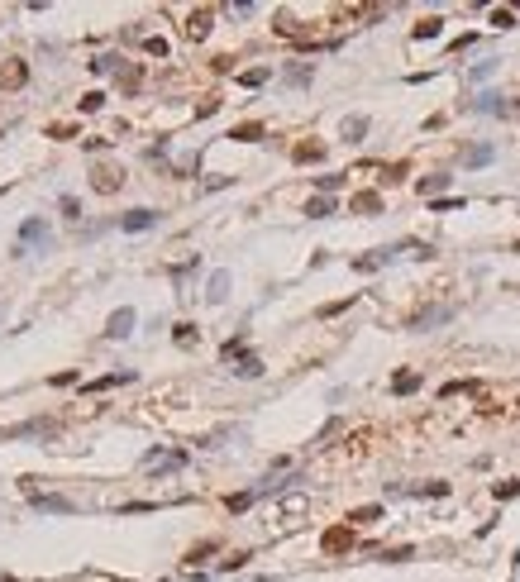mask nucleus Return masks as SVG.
<instances>
[{
    "label": "nucleus",
    "instance_id": "nucleus-1",
    "mask_svg": "<svg viewBox=\"0 0 520 582\" xmlns=\"http://www.w3.org/2000/svg\"><path fill=\"white\" fill-rule=\"evenodd\" d=\"M29 86V62L24 57H5L0 62V91H24Z\"/></svg>",
    "mask_w": 520,
    "mask_h": 582
},
{
    "label": "nucleus",
    "instance_id": "nucleus-2",
    "mask_svg": "<svg viewBox=\"0 0 520 582\" xmlns=\"http://www.w3.org/2000/svg\"><path fill=\"white\" fill-rule=\"evenodd\" d=\"M210 29H215V10H210V5H196L192 15H187V24H182V34H187L192 43H201Z\"/></svg>",
    "mask_w": 520,
    "mask_h": 582
},
{
    "label": "nucleus",
    "instance_id": "nucleus-3",
    "mask_svg": "<svg viewBox=\"0 0 520 582\" xmlns=\"http://www.w3.org/2000/svg\"><path fill=\"white\" fill-rule=\"evenodd\" d=\"M120 186H124V172H120V167H110V162H96V167H91V191L115 196Z\"/></svg>",
    "mask_w": 520,
    "mask_h": 582
},
{
    "label": "nucleus",
    "instance_id": "nucleus-4",
    "mask_svg": "<svg viewBox=\"0 0 520 582\" xmlns=\"http://www.w3.org/2000/svg\"><path fill=\"white\" fill-rule=\"evenodd\" d=\"M358 539H354V525H329L325 534H320V549L325 554H349Z\"/></svg>",
    "mask_w": 520,
    "mask_h": 582
},
{
    "label": "nucleus",
    "instance_id": "nucleus-5",
    "mask_svg": "<svg viewBox=\"0 0 520 582\" xmlns=\"http://www.w3.org/2000/svg\"><path fill=\"white\" fill-rule=\"evenodd\" d=\"M349 211L354 215H382V191H354L349 196Z\"/></svg>",
    "mask_w": 520,
    "mask_h": 582
},
{
    "label": "nucleus",
    "instance_id": "nucleus-6",
    "mask_svg": "<svg viewBox=\"0 0 520 582\" xmlns=\"http://www.w3.org/2000/svg\"><path fill=\"white\" fill-rule=\"evenodd\" d=\"M158 225V215L153 211H129V215H120V229L124 234H143V229H153Z\"/></svg>",
    "mask_w": 520,
    "mask_h": 582
},
{
    "label": "nucleus",
    "instance_id": "nucleus-7",
    "mask_svg": "<svg viewBox=\"0 0 520 582\" xmlns=\"http://www.w3.org/2000/svg\"><path fill=\"white\" fill-rule=\"evenodd\" d=\"M24 434H57V420H29V425H15V430H5V439H24Z\"/></svg>",
    "mask_w": 520,
    "mask_h": 582
},
{
    "label": "nucleus",
    "instance_id": "nucleus-8",
    "mask_svg": "<svg viewBox=\"0 0 520 582\" xmlns=\"http://www.w3.org/2000/svg\"><path fill=\"white\" fill-rule=\"evenodd\" d=\"M129 329H134V311H129V306H120V311H115V315H110L106 334H110V339H124V334H129Z\"/></svg>",
    "mask_w": 520,
    "mask_h": 582
},
{
    "label": "nucleus",
    "instance_id": "nucleus-9",
    "mask_svg": "<svg viewBox=\"0 0 520 582\" xmlns=\"http://www.w3.org/2000/svg\"><path fill=\"white\" fill-rule=\"evenodd\" d=\"M291 158L296 162H325V143H320V139H301V143L291 148Z\"/></svg>",
    "mask_w": 520,
    "mask_h": 582
},
{
    "label": "nucleus",
    "instance_id": "nucleus-10",
    "mask_svg": "<svg viewBox=\"0 0 520 582\" xmlns=\"http://www.w3.org/2000/svg\"><path fill=\"white\" fill-rule=\"evenodd\" d=\"M34 506H38L43 516H72V511H77V506L67 502V497H43V492L34 497Z\"/></svg>",
    "mask_w": 520,
    "mask_h": 582
},
{
    "label": "nucleus",
    "instance_id": "nucleus-11",
    "mask_svg": "<svg viewBox=\"0 0 520 582\" xmlns=\"http://www.w3.org/2000/svg\"><path fill=\"white\" fill-rule=\"evenodd\" d=\"M138 86H143V62H129V67L120 72V91H124V96H134Z\"/></svg>",
    "mask_w": 520,
    "mask_h": 582
},
{
    "label": "nucleus",
    "instance_id": "nucleus-12",
    "mask_svg": "<svg viewBox=\"0 0 520 582\" xmlns=\"http://www.w3.org/2000/svg\"><path fill=\"white\" fill-rule=\"evenodd\" d=\"M229 139H234V143H258V139H263V125H258V120H244V125L229 129Z\"/></svg>",
    "mask_w": 520,
    "mask_h": 582
},
{
    "label": "nucleus",
    "instance_id": "nucleus-13",
    "mask_svg": "<svg viewBox=\"0 0 520 582\" xmlns=\"http://www.w3.org/2000/svg\"><path fill=\"white\" fill-rule=\"evenodd\" d=\"M391 392H396V397H411V392H420V372H396V377H391Z\"/></svg>",
    "mask_w": 520,
    "mask_h": 582
},
{
    "label": "nucleus",
    "instance_id": "nucleus-14",
    "mask_svg": "<svg viewBox=\"0 0 520 582\" xmlns=\"http://www.w3.org/2000/svg\"><path fill=\"white\" fill-rule=\"evenodd\" d=\"M172 339H177V348H196V344H201V329H196V325H177Z\"/></svg>",
    "mask_w": 520,
    "mask_h": 582
},
{
    "label": "nucleus",
    "instance_id": "nucleus-15",
    "mask_svg": "<svg viewBox=\"0 0 520 582\" xmlns=\"http://www.w3.org/2000/svg\"><path fill=\"white\" fill-rule=\"evenodd\" d=\"M373 520H382V506H358V511H349V525H373Z\"/></svg>",
    "mask_w": 520,
    "mask_h": 582
},
{
    "label": "nucleus",
    "instance_id": "nucleus-16",
    "mask_svg": "<svg viewBox=\"0 0 520 582\" xmlns=\"http://www.w3.org/2000/svg\"><path fill=\"white\" fill-rule=\"evenodd\" d=\"M382 263H387V248H377V253H363V258H354V272H377Z\"/></svg>",
    "mask_w": 520,
    "mask_h": 582
},
{
    "label": "nucleus",
    "instance_id": "nucleus-17",
    "mask_svg": "<svg viewBox=\"0 0 520 582\" xmlns=\"http://www.w3.org/2000/svg\"><path fill=\"white\" fill-rule=\"evenodd\" d=\"M439 29H444V20H439V15H430V20H420V24L411 29V38H439Z\"/></svg>",
    "mask_w": 520,
    "mask_h": 582
},
{
    "label": "nucleus",
    "instance_id": "nucleus-18",
    "mask_svg": "<svg viewBox=\"0 0 520 582\" xmlns=\"http://www.w3.org/2000/svg\"><path fill=\"white\" fill-rule=\"evenodd\" d=\"M143 53H148V57H167L172 48H167V38H163V34H148V38H143Z\"/></svg>",
    "mask_w": 520,
    "mask_h": 582
},
{
    "label": "nucleus",
    "instance_id": "nucleus-19",
    "mask_svg": "<svg viewBox=\"0 0 520 582\" xmlns=\"http://www.w3.org/2000/svg\"><path fill=\"white\" fill-rule=\"evenodd\" d=\"M305 215H310V220H325V215H334V201H329V196H315V201L305 206Z\"/></svg>",
    "mask_w": 520,
    "mask_h": 582
},
{
    "label": "nucleus",
    "instance_id": "nucleus-20",
    "mask_svg": "<svg viewBox=\"0 0 520 582\" xmlns=\"http://www.w3.org/2000/svg\"><path fill=\"white\" fill-rule=\"evenodd\" d=\"M363 134H368V120H363V115H354V120H344V139H349V143H358Z\"/></svg>",
    "mask_w": 520,
    "mask_h": 582
},
{
    "label": "nucleus",
    "instance_id": "nucleus-21",
    "mask_svg": "<svg viewBox=\"0 0 520 582\" xmlns=\"http://www.w3.org/2000/svg\"><path fill=\"white\" fill-rule=\"evenodd\" d=\"M268 77H273L268 67H248V72H239V86H263Z\"/></svg>",
    "mask_w": 520,
    "mask_h": 582
},
{
    "label": "nucleus",
    "instance_id": "nucleus-22",
    "mask_svg": "<svg viewBox=\"0 0 520 582\" xmlns=\"http://www.w3.org/2000/svg\"><path fill=\"white\" fill-rule=\"evenodd\" d=\"M115 382H129V372H110V377H96V382H91L86 392H110Z\"/></svg>",
    "mask_w": 520,
    "mask_h": 582
},
{
    "label": "nucleus",
    "instance_id": "nucleus-23",
    "mask_svg": "<svg viewBox=\"0 0 520 582\" xmlns=\"http://www.w3.org/2000/svg\"><path fill=\"white\" fill-rule=\"evenodd\" d=\"M43 134H48V139H77L82 129H77V125H67V120H57V125H48Z\"/></svg>",
    "mask_w": 520,
    "mask_h": 582
},
{
    "label": "nucleus",
    "instance_id": "nucleus-24",
    "mask_svg": "<svg viewBox=\"0 0 520 582\" xmlns=\"http://www.w3.org/2000/svg\"><path fill=\"white\" fill-rule=\"evenodd\" d=\"M20 239H24V243H34V239H48V229H43V220H24V229H20Z\"/></svg>",
    "mask_w": 520,
    "mask_h": 582
},
{
    "label": "nucleus",
    "instance_id": "nucleus-25",
    "mask_svg": "<svg viewBox=\"0 0 520 582\" xmlns=\"http://www.w3.org/2000/svg\"><path fill=\"white\" fill-rule=\"evenodd\" d=\"M234 372H239V377H258V372H263V363H258L253 353H244V358L234 363Z\"/></svg>",
    "mask_w": 520,
    "mask_h": 582
},
{
    "label": "nucleus",
    "instance_id": "nucleus-26",
    "mask_svg": "<svg viewBox=\"0 0 520 582\" xmlns=\"http://www.w3.org/2000/svg\"><path fill=\"white\" fill-rule=\"evenodd\" d=\"M354 306V296H344V301H329V306H320V320H334V315H344Z\"/></svg>",
    "mask_w": 520,
    "mask_h": 582
},
{
    "label": "nucleus",
    "instance_id": "nucleus-27",
    "mask_svg": "<svg viewBox=\"0 0 520 582\" xmlns=\"http://www.w3.org/2000/svg\"><path fill=\"white\" fill-rule=\"evenodd\" d=\"M224 291H229V272H215L210 277V301H224Z\"/></svg>",
    "mask_w": 520,
    "mask_h": 582
},
{
    "label": "nucleus",
    "instance_id": "nucleus-28",
    "mask_svg": "<svg viewBox=\"0 0 520 582\" xmlns=\"http://www.w3.org/2000/svg\"><path fill=\"white\" fill-rule=\"evenodd\" d=\"M77 106H82L86 115H96V110L106 106V96H101V91H86V96H82V101H77Z\"/></svg>",
    "mask_w": 520,
    "mask_h": 582
},
{
    "label": "nucleus",
    "instance_id": "nucleus-29",
    "mask_svg": "<svg viewBox=\"0 0 520 582\" xmlns=\"http://www.w3.org/2000/svg\"><path fill=\"white\" fill-rule=\"evenodd\" d=\"M444 186H449V177H420V196H435Z\"/></svg>",
    "mask_w": 520,
    "mask_h": 582
},
{
    "label": "nucleus",
    "instance_id": "nucleus-30",
    "mask_svg": "<svg viewBox=\"0 0 520 582\" xmlns=\"http://www.w3.org/2000/svg\"><path fill=\"white\" fill-rule=\"evenodd\" d=\"M82 148H86V153H101V148H110V139H106V134H86Z\"/></svg>",
    "mask_w": 520,
    "mask_h": 582
},
{
    "label": "nucleus",
    "instance_id": "nucleus-31",
    "mask_svg": "<svg viewBox=\"0 0 520 582\" xmlns=\"http://www.w3.org/2000/svg\"><path fill=\"white\" fill-rule=\"evenodd\" d=\"M406 172H411V167H406V162H391V167H382V182L391 186V182H401V177H406Z\"/></svg>",
    "mask_w": 520,
    "mask_h": 582
},
{
    "label": "nucleus",
    "instance_id": "nucleus-32",
    "mask_svg": "<svg viewBox=\"0 0 520 582\" xmlns=\"http://www.w3.org/2000/svg\"><path fill=\"white\" fill-rule=\"evenodd\" d=\"M305 511V497H282V516H301Z\"/></svg>",
    "mask_w": 520,
    "mask_h": 582
},
{
    "label": "nucleus",
    "instance_id": "nucleus-33",
    "mask_svg": "<svg viewBox=\"0 0 520 582\" xmlns=\"http://www.w3.org/2000/svg\"><path fill=\"white\" fill-rule=\"evenodd\" d=\"M248 502H253V492H234V497H224L229 511H248Z\"/></svg>",
    "mask_w": 520,
    "mask_h": 582
},
{
    "label": "nucleus",
    "instance_id": "nucleus-34",
    "mask_svg": "<svg viewBox=\"0 0 520 582\" xmlns=\"http://www.w3.org/2000/svg\"><path fill=\"white\" fill-rule=\"evenodd\" d=\"M219 549V539H205V544H196L192 554H187V563H196V558H205V554H215Z\"/></svg>",
    "mask_w": 520,
    "mask_h": 582
},
{
    "label": "nucleus",
    "instance_id": "nucleus-35",
    "mask_svg": "<svg viewBox=\"0 0 520 582\" xmlns=\"http://www.w3.org/2000/svg\"><path fill=\"white\" fill-rule=\"evenodd\" d=\"M516 492H520V482H496V487H492L496 502H506V497H516Z\"/></svg>",
    "mask_w": 520,
    "mask_h": 582
},
{
    "label": "nucleus",
    "instance_id": "nucleus-36",
    "mask_svg": "<svg viewBox=\"0 0 520 582\" xmlns=\"http://www.w3.org/2000/svg\"><path fill=\"white\" fill-rule=\"evenodd\" d=\"M463 158L472 162V167H482V162H492V148H468Z\"/></svg>",
    "mask_w": 520,
    "mask_h": 582
},
{
    "label": "nucleus",
    "instance_id": "nucleus-37",
    "mask_svg": "<svg viewBox=\"0 0 520 582\" xmlns=\"http://www.w3.org/2000/svg\"><path fill=\"white\" fill-rule=\"evenodd\" d=\"M215 110H219V96H205V101L196 106V120H205V115H215Z\"/></svg>",
    "mask_w": 520,
    "mask_h": 582
},
{
    "label": "nucleus",
    "instance_id": "nucleus-38",
    "mask_svg": "<svg viewBox=\"0 0 520 582\" xmlns=\"http://www.w3.org/2000/svg\"><path fill=\"white\" fill-rule=\"evenodd\" d=\"M57 206H62V215H67V220H77V215H82V206H77V196H62Z\"/></svg>",
    "mask_w": 520,
    "mask_h": 582
},
{
    "label": "nucleus",
    "instance_id": "nucleus-39",
    "mask_svg": "<svg viewBox=\"0 0 520 582\" xmlns=\"http://www.w3.org/2000/svg\"><path fill=\"white\" fill-rule=\"evenodd\" d=\"M492 24L496 29H511V24H516V15H511V10H492Z\"/></svg>",
    "mask_w": 520,
    "mask_h": 582
},
{
    "label": "nucleus",
    "instance_id": "nucleus-40",
    "mask_svg": "<svg viewBox=\"0 0 520 582\" xmlns=\"http://www.w3.org/2000/svg\"><path fill=\"white\" fill-rule=\"evenodd\" d=\"M406 558H411V549H406V544H401V549H387V563H406Z\"/></svg>",
    "mask_w": 520,
    "mask_h": 582
},
{
    "label": "nucleus",
    "instance_id": "nucleus-41",
    "mask_svg": "<svg viewBox=\"0 0 520 582\" xmlns=\"http://www.w3.org/2000/svg\"><path fill=\"white\" fill-rule=\"evenodd\" d=\"M287 81H296V86H301V81H310V67H291V72H287Z\"/></svg>",
    "mask_w": 520,
    "mask_h": 582
},
{
    "label": "nucleus",
    "instance_id": "nucleus-42",
    "mask_svg": "<svg viewBox=\"0 0 520 582\" xmlns=\"http://www.w3.org/2000/svg\"><path fill=\"white\" fill-rule=\"evenodd\" d=\"M516 253H520V239H516Z\"/></svg>",
    "mask_w": 520,
    "mask_h": 582
}]
</instances>
